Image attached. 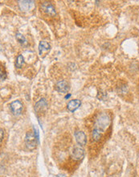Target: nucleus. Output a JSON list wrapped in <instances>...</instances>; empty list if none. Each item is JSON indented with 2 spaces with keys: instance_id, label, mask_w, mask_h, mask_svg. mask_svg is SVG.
<instances>
[{
  "instance_id": "nucleus-6",
  "label": "nucleus",
  "mask_w": 139,
  "mask_h": 177,
  "mask_svg": "<svg viewBox=\"0 0 139 177\" xmlns=\"http://www.w3.org/2000/svg\"><path fill=\"white\" fill-rule=\"evenodd\" d=\"M10 108L11 110V112L15 115H19V114H21L22 111H23V104L19 101H15L11 103Z\"/></svg>"
},
{
  "instance_id": "nucleus-11",
  "label": "nucleus",
  "mask_w": 139,
  "mask_h": 177,
  "mask_svg": "<svg viewBox=\"0 0 139 177\" xmlns=\"http://www.w3.org/2000/svg\"><path fill=\"white\" fill-rule=\"evenodd\" d=\"M18 2H19V8L23 11H29L34 6L33 1H19Z\"/></svg>"
},
{
  "instance_id": "nucleus-14",
  "label": "nucleus",
  "mask_w": 139,
  "mask_h": 177,
  "mask_svg": "<svg viewBox=\"0 0 139 177\" xmlns=\"http://www.w3.org/2000/svg\"><path fill=\"white\" fill-rule=\"evenodd\" d=\"M0 72H1V81H4V80L6 79V74L4 70L2 71V67H1V71H0Z\"/></svg>"
},
{
  "instance_id": "nucleus-13",
  "label": "nucleus",
  "mask_w": 139,
  "mask_h": 177,
  "mask_svg": "<svg viewBox=\"0 0 139 177\" xmlns=\"http://www.w3.org/2000/svg\"><path fill=\"white\" fill-rule=\"evenodd\" d=\"M15 37H16V40H18V42H19V44H23V45L27 44V40H26L25 37H23L21 33H19V32L16 33Z\"/></svg>"
},
{
  "instance_id": "nucleus-12",
  "label": "nucleus",
  "mask_w": 139,
  "mask_h": 177,
  "mask_svg": "<svg viewBox=\"0 0 139 177\" xmlns=\"http://www.w3.org/2000/svg\"><path fill=\"white\" fill-rule=\"evenodd\" d=\"M23 64H24V58L22 55H19L16 59V62H15V66L18 68H21Z\"/></svg>"
},
{
  "instance_id": "nucleus-1",
  "label": "nucleus",
  "mask_w": 139,
  "mask_h": 177,
  "mask_svg": "<svg viewBox=\"0 0 139 177\" xmlns=\"http://www.w3.org/2000/svg\"><path fill=\"white\" fill-rule=\"evenodd\" d=\"M110 122H111V119L107 113L100 114L95 121L93 132H92L93 141L97 142L101 139L102 134L106 132V130L110 126Z\"/></svg>"
},
{
  "instance_id": "nucleus-15",
  "label": "nucleus",
  "mask_w": 139,
  "mask_h": 177,
  "mask_svg": "<svg viewBox=\"0 0 139 177\" xmlns=\"http://www.w3.org/2000/svg\"><path fill=\"white\" fill-rule=\"evenodd\" d=\"M0 134H1V136H0V142L2 143V139H3V137H4V133H3V130H2V128L0 130Z\"/></svg>"
},
{
  "instance_id": "nucleus-8",
  "label": "nucleus",
  "mask_w": 139,
  "mask_h": 177,
  "mask_svg": "<svg viewBox=\"0 0 139 177\" xmlns=\"http://www.w3.org/2000/svg\"><path fill=\"white\" fill-rule=\"evenodd\" d=\"M56 90L60 93L66 94L69 90V86L68 84L67 81H58L56 85Z\"/></svg>"
},
{
  "instance_id": "nucleus-5",
  "label": "nucleus",
  "mask_w": 139,
  "mask_h": 177,
  "mask_svg": "<svg viewBox=\"0 0 139 177\" xmlns=\"http://www.w3.org/2000/svg\"><path fill=\"white\" fill-rule=\"evenodd\" d=\"M72 158L74 160H80L84 158V151L81 147L76 146L74 147L73 150L72 152Z\"/></svg>"
},
{
  "instance_id": "nucleus-3",
  "label": "nucleus",
  "mask_w": 139,
  "mask_h": 177,
  "mask_svg": "<svg viewBox=\"0 0 139 177\" xmlns=\"http://www.w3.org/2000/svg\"><path fill=\"white\" fill-rule=\"evenodd\" d=\"M41 9L44 13L50 16H55L56 15V11L52 3L50 2H43L41 3Z\"/></svg>"
},
{
  "instance_id": "nucleus-9",
  "label": "nucleus",
  "mask_w": 139,
  "mask_h": 177,
  "mask_svg": "<svg viewBox=\"0 0 139 177\" xmlns=\"http://www.w3.org/2000/svg\"><path fill=\"white\" fill-rule=\"evenodd\" d=\"M47 106H48L47 101L44 98H43V99H40L39 102H37L36 104L35 105V110L37 113H42L47 109Z\"/></svg>"
},
{
  "instance_id": "nucleus-7",
  "label": "nucleus",
  "mask_w": 139,
  "mask_h": 177,
  "mask_svg": "<svg viewBox=\"0 0 139 177\" xmlns=\"http://www.w3.org/2000/svg\"><path fill=\"white\" fill-rule=\"evenodd\" d=\"M75 139H76V143L80 146H84L87 143V137L84 132L82 131H76L75 134Z\"/></svg>"
},
{
  "instance_id": "nucleus-4",
  "label": "nucleus",
  "mask_w": 139,
  "mask_h": 177,
  "mask_svg": "<svg viewBox=\"0 0 139 177\" xmlns=\"http://www.w3.org/2000/svg\"><path fill=\"white\" fill-rule=\"evenodd\" d=\"M51 50V45L47 41H40L39 44V53L41 57H44Z\"/></svg>"
},
{
  "instance_id": "nucleus-10",
  "label": "nucleus",
  "mask_w": 139,
  "mask_h": 177,
  "mask_svg": "<svg viewBox=\"0 0 139 177\" xmlns=\"http://www.w3.org/2000/svg\"><path fill=\"white\" fill-rule=\"evenodd\" d=\"M80 105H81V102H80V101L78 100V99L71 100L68 103L67 108L70 112H74V111H76V110L80 106Z\"/></svg>"
},
{
  "instance_id": "nucleus-2",
  "label": "nucleus",
  "mask_w": 139,
  "mask_h": 177,
  "mask_svg": "<svg viewBox=\"0 0 139 177\" xmlns=\"http://www.w3.org/2000/svg\"><path fill=\"white\" fill-rule=\"evenodd\" d=\"M38 140L36 139V134L34 130H30L28 132H27L25 136V143L26 147H28V149H29L30 151H33L36 148V145L38 143Z\"/></svg>"
}]
</instances>
